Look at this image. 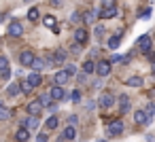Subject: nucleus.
Returning <instances> with one entry per match:
<instances>
[{"label":"nucleus","mask_w":155,"mask_h":142,"mask_svg":"<svg viewBox=\"0 0 155 142\" xmlns=\"http://www.w3.org/2000/svg\"><path fill=\"white\" fill-rule=\"evenodd\" d=\"M98 104H100V108H102V110H106V108H110V106L115 104V95H113L110 91H104V93H100Z\"/></svg>","instance_id":"obj_1"},{"label":"nucleus","mask_w":155,"mask_h":142,"mask_svg":"<svg viewBox=\"0 0 155 142\" xmlns=\"http://www.w3.org/2000/svg\"><path fill=\"white\" fill-rule=\"evenodd\" d=\"M74 40L79 43V45H87V40H89V32L81 26V28H77L74 30Z\"/></svg>","instance_id":"obj_2"},{"label":"nucleus","mask_w":155,"mask_h":142,"mask_svg":"<svg viewBox=\"0 0 155 142\" xmlns=\"http://www.w3.org/2000/svg\"><path fill=\"white\" fill-rule=\"evenodd\" d=\"M151 43H153V38H151L149 34H144V36H140V38L136 40V47H138L142 53H147V51L151 49Z\"/></svg>","instance_id":"obj_3"},{"label":"nucleus","mask_w":155,"mask_h":142,"mask_svg":"<svg viewBox=\"0 0 155 142\" xmlns=\"http://www.w3.org/2000/svg\"><path fill=\"white\" fill-rule=\"evenodd\" d=\"M153 119L147 115V110H136L134 112V123L136 125H147V123H151Z\"/></svg>","instance_id":"obj_4"},{"label":"nucleus","mask_w":155,"mask_h":142,"mask_svg":"<svg viewBox=\"0 0 155 142\" xmlns=\"http://www.w3.org/2000/svg\"><path fill=\"white\" fill-rule=\"evenodd\" d=\"M49 95H51V100H53V102H60V100H64V98H66V91H64V87H62V85H55V87H51Z\"/></svg>","instance_id":"obj_5"},{"label":"nucleus","mask_w":155,"mask_h":142,"mask_svg":"<svg viewBox=\"0 0 155 142\" xmlns=\"http://www.w3.org/2000/svg\"><path fill=\"white\" fill-rule=\"evenodd\" d=\"M121 131H123V123H121L119 119L108 121V136H119Z\"/></svg>","instance_id":"obj_6"},{"label":"nucleus","mask_w":155,"mask_h":142,"mask_svg":"<svg viewBox=\"0 0 155 142\" xmlns=\"http://www.w3.org/2000/svg\"><path fill=\"white\" fill-rule=\"evenodd\" d=\"M96 72H98L100 76H108V74H110V62H106V60L98 62V64H96Z\"/></svg>","instance_id":"obj_7"},{"label":"nucleus","mask_w":155,"mask_h":142,"mask_svg":"<svg viewBox=\"0 0 155 142\" xmlns=\"http://www.w3.org/2000/svg\"><path fill=\"white\" fill-rule=\"evenodd\" d=\"M7 34H9V36H21V34H24V26H21L19 21H13V24L7 28Z\"/></svg>","instance_id":"obj_8"},{"label":"nucleus","mask_w":155,"mask_h":142,"mask_svg":"<svg viewBox=\"0 0 155 142\" xmlns=\"http://www.w3.org/2000/svg\"><path fill=\"white\" fill-rule=\"evenodd\" d=\"M26 110H28L30 115H36V117H38V115L43 112V104H41L38 100H32V102H28V106H26Z\"/></svg>","instance_id":"obj_9"},{"label":"nucleus","mask_w":155,"mask_h":142,"mask_svg":"<svg viewBox=\"0 0 155 142\" xmlns=\"http://www.w3.org/2000/svg\"><path fill=\"white\" fill-rule=\"evenodd\" d=\"M117 15V7H108V9H100L98 11V17L100 19H113Z\"/></svg>","instance_id":"obj_10"},{"label":"nucleus","mask_w":155,"mask_h":142,"mask_svg":"<svg viewBox=\"0 0 155 142\" xmlns=\"http://www.w3.org/2000/svg\"><path fill=\"white\" fill-rule=\"evenodd\" d=\"M66 55H68V53H66L64 49H58V51H53V55H49V57H47V62H51V64H53V62H58V64H60V62H64V60H66Z\"/></svg>","instance_id":"obj_11"},{"label":"nucleus","mask_w":155,"mask_h":142,"mask_svg":"<svg viewBox=\"0 0 155 142\" xmlns=\"http://www.w3.org/2000/svg\"><path fill=\"white\" fill-rule=\"evenodd\" d=\"M34 57H36V55H34L32 51H21V53H19V62H21L24 66H30V64L34 62Z\"/></svg>","instance_id":"obj_12"},{"label":"nucleus","mask_w":155,"mask_h":142,"mask_svg":"<svg viewBox=\"0 0 155 142\" xmlns=\"http://www.w3.org/2000/svg\"><path fill=\"white\" fill-rule=\"evenodd\" d=\"M68 72L66 70H60V72H55V76H53V81H55V85H66L68 83Z\"/></svg>","instance_id":"obj_13"},{"label":"nucleus","mask_w":155,"mask_h":142,"mask_svg":"<svg viewBox=\"0 0 155 142\" xmlns=\"http://www.w3.org/2000/svg\"><path fill=\"white\" fill-rule=\"evenodd\" d=\"M24 127H28V129H36L38 127V117L36 115H30L28 119H24V123H21Z\"/></svg>","instance_id":"obj_14"},{"label":"nucleus","mask_w":155,"mask_h":142,"mask_svg":"<svg viewBox=\"0 0 155 142\" xmlns=\"http://www.w3.org/2000/svg\"><path fill=\"white\" fill-rule=\"evenodd\" d=\"M15 138H17L19 142H28V140H30V129L21 125V127L17 129V134H15Z\"/></svg>","instance_id":"obj_15"},{"label":"nucleus","mask_w":155,"mask_h":142,"mask_svg":"<svg viewBox=\"0 0 155 142\" xmlns=\"http://www.w3.org/2000/svg\"><path fill=\"white\" fill-rule=\"evenodd\" d=\"M28 81H30V85H32V87H38V85L43 83V76H41L36 70H32V72L28 74Z\"/></svg>","instance_id":"obj_16"},{"label":"nucleus","mask_w":155,"mask_h":142,"mask_svg":"<svg viewBox=\"0 0 155 142\" xmlns=\"http://www.w3.org/2000/svg\"><path fill=\"white\" fill-rule=\"evenodd\" d=\"M127 110H130V98L127 95H119V112L125 115Z\"/></svg>","instance_id":"obj_17"},{"label":"nucleus","mask_w":155,"mask_h":142,"mask_svg":"<svg viewBox=\"0 0 155 142\" xmlns=\"http://www.w3.org/2000/svg\"><path fill=\"white\" fill-rule=\"evenodd\" d=\"M43 26L49 28V30H53V28L58 26V19H55L53 15H47V17H43Z\"/></svg>","instance_id":"obj_18"},{"label":"nucleus","mask_w":155,"mask_h":142,"mask_svg":"<svg viewBox=\"0 0 155 142\" xmlns=\"http://www.w3.org/2000/svg\"><path fill=\"white\" fill-rule=\"evenodd\" d=\"M7 93H9L11 98L19 95V93H21V85H19V83H11V85H9V89H7Z\"/></svg>","instance_id":"obj_19"},{"label":"nucleus","mask_w":155,"mask_h":142,"mask_svg":"<svg viewBox=\"0 0 155 142\" xmlns=\"http://www.w3.org/2000/svg\"><path fill=\"white\" fill-rule=\"evenodd\" d=\"M45 125H47V129H55V127L60 125V119H58L55 115H49L47 121H45Z\"/></svg>","instance_id":"obj_20"},{"label":"nucleus","mask_w":155,"mask_h":142,"mask_svg":"<svg viewBox=\"0 0 155 142\" xmlns=\"http://www.w3.org/2000/svg\"><path fill=\"white\" fill-rule=\"evenodd\" d=\"M74 136H77V131H74V125H68V127L62 131V138H64V140H74Z\"/></svg>","instance_id":"obj_21"},{"label":"nucleus","mask_w":155,"mask_h":142,"mask_svg":"<svg viewBox=\"0 0 155 142\" xmlns=\"http://www.w3.org/2000/svg\"><path fill=\"white\" fill-rule=\"evenodd\" d=\"M119 45H121V34L117 32L115 36H110V38H108V49H117Z\"/></svg>","instance_id":"obj_22"},{"label":"nucleus","mask_w":155,"mask_h":142,"mask_svg":"<svg viewBox=\"0 0 155 142\" xmlns=\"http://www.w3.org/2000/svg\"><path fill=\"white\" fill-rule=\"evenodd\" d=\"M83 72H85V74H91V72H96V64H94L91 60H85V64H83Z\"/></svg>","instance_id":"obj_23"},{"label":"nucleus","mask_w":155,"mask_h":142,"mask_svg":"<svg viewBox=\"0 0 155 142\" xmlns=\"http://www.w3.org/2000/svg\"><path fill=\"white\" fill-rule=\"evenodd\" d=\"M38 17H41V13H38V9H36V7H32V9L28 11V19H30V21L34 24V21H38Z\"/></svg>","instance_id":"obj_24"},{"label":"nucleus","mask_w":155,"mask_h":142,"mask_svg":"<svg viewBox=\"0 0 155 142\" xmlns=\"http://www.w3.org/2000/svg\"><path fill=\"white\" fill-rule=\"evenodd\" d=\"M30 68H32V70H36V72H38V70H43V68H45V62H43V60H41V57H34V62H32V64H30Z\"/></svg>","instance_id":"obj_25"},{"label":"nucleus","mask_w":155,"mask_h":142,"mask_svg":"<svg viewBox=\"0 0 155 142\" xmlns=\"http://www.w3.org/2000/svg\"><path fill=\"white\" fill-rule=\"evenodd\" d=\"M125 83H127V87H142V79H140V76H132V79H127Z\"/></svg>","instance_id":"obj_26"},{"label":"nucleus","mask_w":155,"mask_h":142,"mask_svg":"<svg viewBox=\"0 0 155 142\" xmlns=\"http://www.w3.org/2000/svg\"><path fill=\"white\" fill-rule=\"evenodd\" d=\"M38 102L43 104V108H49V106L53 104V100H51V95H49V93H45V95H41V98H38Z\"/></svg>","instance_id":"obj_27"},{"label":"nucleus","mask_w":155,"mask_h":142,"mask_svg":"<svg viewBox=\"0 0 155 142\" xmlns=\"http://www.w3.org/2000/svg\"><path fill=\"white\" fill-rule=\"evenodd\" d=\"M96 17H98V13H96V11H87V13L83 15L85 24H94V21H96Z\"/></svg>","instance_id":"obj_28"},{"label":"nucleus","mask_w":155,"mask_h":142,"mask_svg":"<svg viewBox=\"0 0 155 142\" xmlns=\"http://www.w3.org/2000/svg\"><path fill=\"white\" fill-rule=\"evenodd\" d=\"M19 85H21V93H32V89H34V87L30 85V81H28V79H26V81H21Z\"/></svg>","instance_id":"obj_29"},{"label":"nucleus","mask_w":155,"mask_h":142,"mask_svg":"<svg viewBox=\"0 0 155 142\" xmlns=\"http://www.w3.org/2000/svg\"><path fill=\"white\" fill-rule=\"evenodd\" d=\"M64 70L68 72V76H74V74H77V66H74V64H68Z\"/></svg>","instance_id":"obj_30"},{"label":"nucleus","mask_w":155,"mask_h":142,"mask_svg":"<svg viewBox=\"0 0 155 142\" xmlns=\"http://www.w3.org/2000/svg\"><path fill=\"white\" fill-rule=\"evenodd\" d=\"M9 117H11V112H9V110L5 108V104H2V106H0V119L5 121V119H9Z\"/></svg>","instance_id":"obj_31"},{"label":"nucleus","mask_w":155,"mask_h":142,"mask_svg":"<svg viewBox=\"0 0 155 142\" xmlns=\"http://www.w3.org/2000/svg\"><path fill=\"white\" fill-rule=\"evenodd\" d=\"M49 140V136H47V131H41L38 136H36V142H47Z\"/></svg>","instance_id":"obj_32"},{"label":"nucleus","mask_w":155,"mask_h":142,"mask_svg":"<svg viewBox=\"0 0 155 142\" xmlns=\"http://www.w3.org/2000/svg\"><path fill=\"white\" fill-rule=\"evenodd\" d=\"M7 68H9V60L7 57H0V72L7 70Z\"/></svg>","instance_id":"obj_33"},{"label":"nucleus","mask_w":155,"mask_h":142,"mask_svg":"<svg viewBox=\"0 0 155 142\" xmlns=\"http://www.w3.org/2000/svg\"><path fill=\"white\" fill-rule=\"evenodd\" d=\"M94 34H96V36H102V34H104V26H100V24H98V26L94 28Z\"/></svg>","instance_id":"obj_34"},{"label":"nucleus","mask_w":155,"mask_h":142,"mask_svg":"<svg viewBox=\"0 0 155 142\" xmlns=\"http://www.w3.org/2000/svg\"><path fill=\"white\" fill-rule=\"evenodd\" d=\"M70 98H72V102H81V91H79V89H74Z\"/></svg>","instance_id":"obj_35"},{"label":"nucleus","mask_w":155,"mask_h":142,"mask_svg":"<svg viewBox=\"0 0 155 142\" xmlns=\"http://www.w3.org/2000/svg\"><path fill=\"white\" fill-rule=\"evenodd\" d=\"M108 7H115V0H102V7L100 9H108Z\"/></svg>","instance_id":"obj_36"},{"label":"nucleus","mask_w":155,"mask_h":142,"mask_svg":"<svg viewBox=\"0 0 155 142\" xmlns=\"http://www.w3.org/2000/svg\"><path fill=\"white\" fill-rule=\"evenodd\" d=\"M79 49H81V45H79L77 40H74V45L70 47V51H72V55H79Z\"/></svg>","instance_id":"obj_37"},{"label":"nucleus","mask_w":155,"mask_h":142,"mask_svg":"<svg viewBox=\"0 0 155 142\" xmlns=\"http://www.w3.org/2000/svg\"><path fill=\"white\" fill-rule=\"evenodd\" d=\"M77 123H79V117L77 115H70L68 117V125H77Z\"/></svg>","instance_id":"obj_38"},{"label":"nucleus","mask_w":155,"mask_h":142,"mask_svg":"<svg viewBox=\"0 0 155 142\" xmlns=\"http://www.w3.org/2000/svg\"><path fill=\"white\" fill-rule=\"evenodd\" d=\"M72 24H79L81 21V13H72V19H70Z\"/></svg>","instance_id":"obj_39"},{"label":"nucleus","mask_w":155,"mask_h":142,"mask_svg":"<svg viewBox=\"0 0 155 142\" xmlns=\"http://www.w3.org/2000/svg\"><path fill=\"white\" fill-rule=\"evenodd\" d=\"M0 76H2V79L7 81V79L11 76V70H9V68H7V70H2V72H0Z\"/></svg>","instance_id":"obj_40"},{"label":"nucleus","mask_w":155,"mask_h":142,"mask_svg":"<svg viewBox=\"0 0 155 142\" xmlns=\"http://www.w3.org/2000/svg\"><path fill=\"white\" fill-rule=\"evenodd\" d=\"M144 55H147V57H149V60H151V62H155V53H153V51H151V49H149V51H147V53H144Z\"/></svg>","instance_id":"obj_41"},{"label":"nucleus","mask_w":155,"mask_h":142,"mask_svg":"<svg viewBox=\"0 0 155 142\" xmlns=\"http://www.w3.org/2000/svg\"><path fill=\"white\" fill-rule=\"evenodd\" d=\"M113 62H123V57H121L119 53H115V55H113Z\"/></svg>","instance_id":"obj_42"},{"label":"nucleus","mask_w":155,"mask_h":142,"mask_svg":"<svg viewBox=\"0 0 155 142\" xmlns=\"http://www.w3.org/2000/svg\"><path fill=\"white\" fill-rule=\"evenodd\" d=\"M85 79H87V74H85V72H81V74H79V83H85Z\"/></svg>","instance_id":"obj_43"},{"label":"nucleus","mask_w":155,"mask_h":142,"mask_svg":"<svg viewBox=\"0 0 155 142\" xmlns=\"http://www.w3.org/2000/svg\"><path fill=\"white\" fill-rule=\"evenodd\" d=\"M51 5L53 7H62V0H51Z\"/></svg>","instance_id":"obj_44"},{"label":"nucleus","mask_w":155,"mask_h":142,"mask_svg":"<svg viewBox=\"0 0 155 142\" xmlns=\"http://www.w3.org/2000/svg\"><path fill=\"white\" fill-rule=\"evenodd\" d=\"M98 142H106V140H98Z\"/></svg>","instance_id":"obj_45"},{"label":"nucleus","mask_w":155,"mask_h":142,"mask_svg":"<svg viewBox=\"0 0 155 142\" xmlns=\"http://www.w3.org/2000/svg\"><path fill=\"white\" fill-rule=\"evenodd\" d=\"M153 70H155V62H153Z\"/></svg>","instance_id":"obj_46"},{"label":"nucleus","mask_w":155,"mask_h":142,"mask_svg":"<svg viewBox=\"0 0 155 142\" xmlns=\"http://www.w3.org/2000/svg\"><path fill=\"white\" fill-rule=\"evenodd\" d=\"M66 142H70V140H66Z\"/></svg>","instance_id":"obj_47"}]
</instances>
